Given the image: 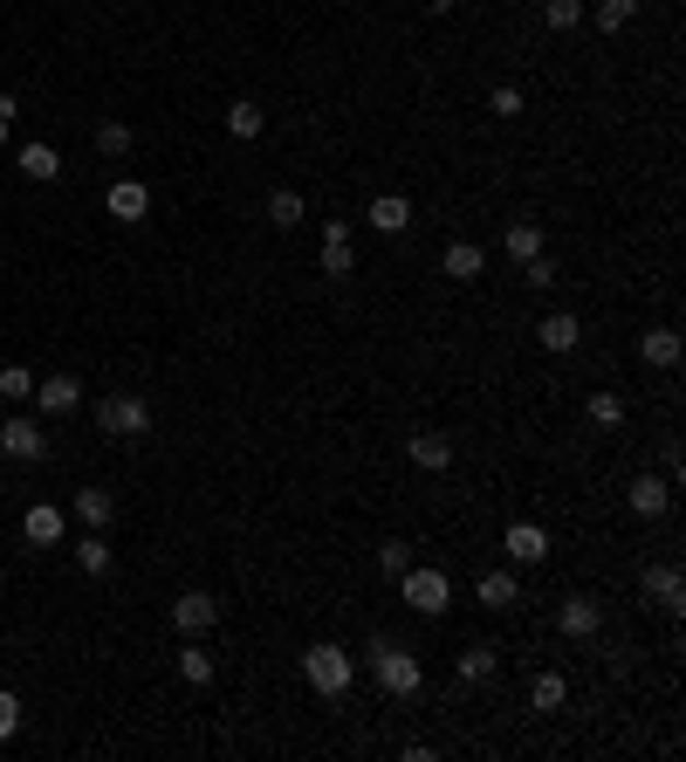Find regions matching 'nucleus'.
<instances>
[{
    "label": "nucleus",
    "instance_id": "1",
    "mask_svg": "<svg viewBox=\"0 0 686 762\" xmlns=\"http://www.w3.org/2000/svg\"><path fill=\"white\" fill-rule=\"evenodd\" d=\"M371 680L385 688L392 701H412L426 688V659L412 646H398V639H371Z\"/></svg>",
    "mask_w": 686,
    "mask_h": 762
},
{
    "label": "nucleus",
    "instance_id": "2",
    "mask_svg": "<svg viewBox=\"0 0 686 762\" xmlns=\"http://www.w3.org/2000/svg\"><path fill=\"white\" fill-rule=\"evenodd\" d=\"M302 680H310L323 701H344V694H350V680H358V659H350L337 639H316L310 653H302Z\"/></svg>",
    "mask_w": 686,
    "mask_h": 762
},
{
    "label": "nucleus",
    "instance_id": "3",
    "mask_svg": "<svg viewBox=\"0 0 686 762\" xmlns=\"http://www.w3.org/2000/svg\"><path fill=\"white\" fill-rule=\"evenodd\" d=\"M398 598L412 604L419 619H446L453 584H446V570H433V564H412V570H398Z\"/></svg>",
    "mask_w": 686,
    "mask_h": 762
},
{
    "label": "nucleus",
    "instance_id": "4",
    "mask_svg": "<svg viewBox=\"0 0 686 762\" xmlns=\"http://www.w3.org/2000/svg\"><path fill=\"white\" fill-rule=\"evenodd\" d=\"M96 426H104L111 440H144L151 434V405L138 392H111V399H96Z\"/></svg>",
    "mask_w": 686,
    "mask_h": 762
},
{
    "label": "nucleus",
    "instance_id": "5",
    "mask_svg": "<svg viewBox=\"0 0 686 762\" xmlns=\"http://www.w3.org/2000/svg\"><path fill=\"white\" fill-rule=\"evenodd\" d=\"M639 598L659 604L666 619H679V612H686V577H679V564H652V570L639 577Z\"/></svg>",
    "mask_w": 686,
    "mask_h": 762
},
{
    "label": "nucleus",
    "instance_id": "6",
    "mask_svg": "<svg viewBox=\"0 0 686 762\" xmlns=\"http://www.w3.org/2000/svg\"><path fill=\"white\" fill-rule=\"evenodd\" d=\"M0 453H8V461H48V440H42V419H28V413H14L8 426H0Z\"/></svg>",
    "mask_w": 686,
    "mask_h": 762
},
{
    "label": "nucleus",
    "instance_id": "7",
    "mask_svg": "<svg viewBox=\"0 0 686 762\" xmlns=\"http://www.w3.org/2000/svg\"><path fill=\"white\" fill-rule=\"evenodd\" d=\"M172 625H179L186 639H199V632L220 625V604H213L207 591H179V598H172Z\"/></svg>",
    "mask_w": 686,
    "mask_h": 762
},
{
    "label": "nucleus",
    "instance_id": "8",
    "mask_svg": "<svg viewBox=\"0 0 686 762\" xmlns=\"http://www.w3.org/2000/svg\"><path fill=\"white\" fill-rule=\"evenodd\" d=\"M501 550H508V564H543L549 556V529L543 522H508V536H501Z\"/></svg>",
    "mask_w": 686,
    "mask_h": 762
},
{
    "label": "nucleus",
    "instance_id": "9",
    "mask_svg": "<svg viewBox=\"0 0 686 762\" xmlns=\"http://www.w3.org/2000/svg\"><path fill=\"white\" fill-rule=\"evenodd\" d=\"M28 405H42V413L48 419H56V413H75V405H83V378H69V371H56V378H42V385H35V399Z\"/></svg>",
    "mask_w": 686,
    "mask_h": 762
},
{
    "label": "nucleus",
    "instance_id": "10",
    "mask_svg": "<svg viewBox=\"0 0 686 762\" xmlns=\"http://www.w3.org/2000/svg\"><path fill=\"white\" fill-rule=\"evenodd\" d=\"M625 508H631V516H646V522H659V516L673 508V481L639 474V481H631V495H625Z\"/></svg>",
    "mask_w": 686,
    "mask_h": 762
},
{
    "label": "nucleus",
    "instance_id": "11",
    "mask_svg": "<svg viewBox=\"0 0 686 762\" xmlns=\"http://www.w3.org/2000/svg\"><path fill=\"white\" fill-rule=\"evenodd\" d=\"M597 625H604V612L591 598H563L556 604V632H563V639H597Z\"/></svg>",
    "mask_w": 686,
    "mask_h": 762
},
{
    "label": "nucleus",
    "instance_id": "12",
    "mask_svg": "<svg viewBox=\"0 0 686 762\" xmlns=\"http://www.w3.org/2000/svg\"><path fill=\"white\" fill-rule=\"evenodd\" d=\"M62 529H69V516H62V508H56V501H35V508H28V516H21V536H28L35 550H48V543H62Z\"/></svg>",
    "mask_w": 686,
    "mask_h": 762
},
{
    "label": "nucleus",
    "instance_id": "13",
    "mask_svg": "<svg viewBox=\"0 0 686 762\" xmlns=\"http://www.w3.org/2000/svg\"><path fill=\"white\" fill-rule=\"evenodd\" d=\"M364 220H371V234H405V227H412V199L405 193H377Z\"/></svg>",
    "mask_w": 686,
    "mask_h": 762
},
{
    "label": "nucleus",
    "instance_id": "14",
    "mask_svg": "<svg viewBox=\"0 0 686 762\" xmlns=\"http://www.w3.org/2000/svg\"><path fill=\"white\" fill-rule=\"evenodd\" d=\"M536 344H543V350H556V358H563V350H577V344H583V323H577L570 310H549V316L536 323Z\"/></svg>",
    "mask_w": 686,
    "mask_h": 762
},
{
    "label": "nucleus",
    "instance_id": "15",
    "mask_svg": "<svg viewBox=\"0 0 686 762\" xmlns=\"http://www.w3.org/2000/svg\"><path fill=\"white\" fill-rule=\"evenodd\" d=\"M405 461L426 467V474H446V467H453V440H440V434H412V440H405Z\"/></svg>",
    "mask_w": 686,
    "mask_h": 762
},
{
    "label": "nucleus",
    "instance_id": "16",
    "mask_svg": "<svg viewBox=\"0 0 686 762\" xmlns=\"http://www.w3.org/2000/svg\"><path fill=\"white\" fill-rule=\"evenodd\" d=\"M104 207H111V220H144L151 213V186L144 180H117Z\"/></svg>",
    "mask_w": 686,
    "mask_h": 762
},
{
    "label": "nucleus",
    "instance_id": "17",
    "mask_svg": "<svg viewBox=\"0 0 686 762\" xmlns=\"http://www.w3.org/2000/svg\"><path fill=\"white\" fill-rule=\"evenodd\" d=\"M21 180H35V186H48V180H62V151L56 145H21Z\"/></svg>",
    "mask_w": 686,
    "mask_h": 762
},
{
    "label": "nucleus",
    "instance_id": "18",
    "mask_svg": "<svg viewBox=\"0 0 686 762\" xmlns=\"http://www.w3.org/2000/svg\"><path fill=\"white\" fill-rule=\"evenodd\" d=\"M440 268L453 275V282H480V275H488V254H480L474 241H453V247L440 254Z\"/></svg>",
    "mask_w": 686,
    "mask_h": 762
},
{
    "label": "nucleus",
    "instance_id": "19",
    "mask_svg": "<svg viewBox=\"0 0 686 762\" xmlns=\"http://www.w3.org/2000/svg\"><path fill=\"white\" fill-rule=\"evenodd\" d=\"M639 358L652 371H673L679 365V330H646V337H639Z\"/></svg>",
    "mask_w": 686,
    "mask_h": 762
},
{
    "label": "nucleus",
    "instance_id": "20",
    "mask_svg": "<svg viewBox=\"0 0 686 762\" xmlns=\"http://www.w3.org/2000/svg\"><path fill=\"white\" fill-rule=\"evenodd\" d=\"M302 220H310V199H302L295 186L268 193V227H282V234H289V227H302Z\"/></svg>",
    "mask_w": 686,
    "mask_h": 762
},
{
    "label": "nucleus",
    "instance_id": "21",
    "mask_svg": "<svg viewBox=\"0 0 686 762\" xmlns=\"http://www.w3.org/2000/svg\"><path fill=\"white\" fill-rule=\"evenodd\" d=\"M515 570H480V604H488V612H515Z\"/></svg>",
    "mask_w": 686,
    "mask_h": 762
},
{
    "label": "nucleus",
    "instance_id": "22",
    "mask_svg": "<svg viewBox=\"0 0 686 762\" xmlns=\"http://www.w3.org/2000/svg\"><path fill=\"white\" fill-rule=\"evenodd\" d=\"M501 247L515 254V262H536V254H543V220H508Z\"/></svg>",
    "mask_w": 686,
    "mask_h": 762
},
{
    "label": "nucleus",
    "instance_id": "23",
    "mask_svg": "<svg viewBox=\"0 0 686 762\" xmlns=\"http://www.w3.org/2000/svg\"><path fill=\"white\" fill-rule=\"evenodd\" d=\"M111 564H117V556L104 543V529H90V536L75 543V570H83V577H111Z\"/></svg>",
    "mask_w": 686,
    "mask_h": 762
},
{
    "label": "nucleus",
    "instance_id": "24",
    "mask_svg": "<svg viewBox=\"0 0 686 762\" xmlns=\"http://www.w3.org/2000/svg\"><path fill=\"white\" fill-rule=\"evenodd\" d=\"M563 701H570V680L563 673H536V680H528V707H536V715H556Z\"/></svg>",
    "mask_w": 686,
    "mask_h": 762
},
{
    "label": "nucleus",
    "instance_id": "25",
    "mask_svg": "<svg viewBox=\"0 0 686 762\" xmlns=\"http://www.w3.org/2000/svg\"><path fill=\"white\" fill-rule=\"evenodd\" d=\"M226 131H234L241 145H254V138H261V131H268V117H261V104H247V96H241V104H226Z\"/></svg>",
    "mask_w": 686,
    "mask_h": 762
},
{
    "label": "nucleus",
    "instance_id": "26",
    "mask_svg": "<svg viewBox=\"0 0 686 762\" xmlns=\"http://www.w3.org/2000/svg\"><path fill=\"white\" fill-rule=\"evenodd\" d=\"M111 516H117V495H111V488H83V495H75V522L104 529Z\"/></svg>",
    "mask_w": 686,
    "mask_h": 762
},
{
    "label": "nucleus",
    "instance_id": "27",
    "mask_svg": "<svg viewBox=\"0 0 686 762\" xmlns=\"http://www.w3.org/2000/svg\"><path fill=\"white\" fill-rule=\"evenodd\" d=\"M495 667H501L495 646H467L461 659H453V673H461V680H495Z\"/></svg>",
    "mask_w": 686,
    "mask_h": 762
},
{
    "label": "nucleus",
    "instance_id": "28",
    "mask_svg": "<svg viewBox=\"0 0 686 762\" xmlns=\"http://www.w3.org/2000/svg\"><path fill=\"white\" fill-rule=\"evenodd\" d=\"M35 385H42V378H35L28 365H8V371H0V399H8V405H28Z\"/></svg>",
    "mask_w": 686,
    "mask_h": 762
},
{
    "label": "nucleus",
    "instance_id": "29",
    "mask_svg": "<svg viewBox=\"0 0 686 762\" xmlns=\"http://www.w3.org/2000/svg\"><path fill=\"white\" fill-rule=\"evenodd\" d=\"M583 413H591V426L618 434V426H625V399H618V392H591V405H583Z\"/></svg>",
    "mask_w": 686,
    "mask_h": 762
},
{
    "label": "nucleus",
    "instance_id": "30",
    "mask_svg": "<svg viewBox=\"0 0 686 762\" xmlns=\"http://www.w3.org/2000/svg\"><path fill=\"white\" fill-rule=\"evenodd\" d=\"M583 14H591V8H583V0H543V21H549V28H556V35H570V28H583Z\"/></svg>",
    "mask_w": 686,
    "mask_h": 762
},
{
    "label": "nucleus",
    "instance_id": "31",
    "mask_svg": "<svg viewBox=\"0 0 686 762\" xmlns=\"http://www.w3.org/2000/svg\"><path fill=\"white\" fill-rule=\"evenodd\" d=\"M179 680H193V688H207V680H213V653L199 646V639L179 653Z\"/></svg>",
    "mask_w": 686,
    "mask_h": 762
},
{
    "label": "nucleus",
    "instance_id": "32",
    "mask_svg": "<svg viewBox=\"0 0 686 762\" xmlns=\"http://www.w3.org/2000/svg\"><path fill=\"white\" fill-rule=\"evenodd\" d=\"M96 151H104V159H124V151H131V124L104 117V124H96Z\"/></svg>",
    "mask_w": 686,
    "mask_h": 762
},
{
    "label": "nucleus",
    "instance_id": "33",
    "mask_svg": "<svg viewBox=\"0 0 686 762\" xmlns=\"http://www.w3.org/2000/svg\"><path fill=\"white\" fill-rule=\"evenodd\" d=\"M350 268H358V254H350V241H323V275H329V282H344Z\"/></svg>",
    "mask_w": 686,
    "mask_h": 762
},
{
    "label": "nucleus",
    "instance_id": "34",
    "mask_svg": "<svg viewBox=\"0 0 686 762\" xmlns=\"http://www.w3.org/2000/svg\"><path fill=\"white\" fill-rule=\"evenodd\" d=\"M522 275H528V289H536V296H549L556 282H563V268H556L549 254H536V262H522Z\"/></svg>",
    "mask_w": 686,
    "mask_h": 762
},
{
    "label": "nucleus",
    "instance_id": "35",
    "mask_svg": "<svg viewBox=\"0 0 686 762\" xmlns=\"http://www.w3.org/2000/svg\"><path fill=\"white\" fill-rule=\"evenodd\" d=\"M631 14H639V0H597V28H604V35H618Z\"/></svg>",
    "mask_w": 686,
    "mask_h": 762
},
{
    "label": "nucleus",
    "instance_id": "36",
    "mask_svg": "<svg viewBox=\"0 0 686 762\" xmlns=\"http://www.w3.org/2000/svg\"><path fill=\"white\" fill-rule=\"evenodd\" d=\"M377 564H385V577L412 570V543H385V550H377Z\"/></svg>",
    "mask_w": 686,
    "mask_h": 762
},
{
    "label": "nucleus",
    "instance_id": "37",
    "mask_svg": "<svg viewBox=\"0 0 686 762\" xmlns=\"http://www.w3.org/2000/svg\"><path fill=\"white\" fill-rule=\"evenodd\" d=\"M488 111H495V117H522V90H515V83H501V90L488 96Z\"/></svg>",
    "mask_w": 686,
    "mask_h": 762
},
{
    "label": "nucleus",
    "instance_id": "38",
    "mask_svg": "<svg viewBox=\"0 0 686 762\" xmlns=\"http://www.w3.org/2000/svg\"><path fill=\"white\" fill-rule=\"evenodd\" d=\"M14 728H21V701H14V694H0V742H8Z\"/></svg>",
    "mask_w": 686,
    "mask_h": 762
},
{
    "label": "nucleus",
    "instance_id": "39",
    "mask_svg": "<svg viewBox=\"0 0 686 762\" xmlns=\"http://www.w3.org/2000/svg\"><path fill=\"white\" fill-rule=\"evenodd\" d=\"M453 8H461V0H426V14H453Z\"/></svg>",
    "mask_w": 686,
    "mask_h": 762
},
{
    "label": "nucleus",
    "instance_id": "40",
    "mask_svg": "<svg viewBox=\"0 0 686 762\" xmlns=\"http://www.w3.org/2000/svg\"><path fill=\"white\" fill-rule=\"evenodd\" d=\"M0 591H8V564H0Z\"/></svg>",
    "mask_w": 686,
    "mask_h": 762
},
{
    "label": "nucleus",
    "instance_id": "41",
    "mask_svg": "<svg viewBox=\"0 0 686 762\" xmlns=\"http://www.w3.org/2000/svg\"><path fill=\"white\" fill-rule=\"evenodd\" d=\"M0 145H8V117H0Z\"/></svg>",
    "mask_w": 686,
    "mask_h": 762
}]
</instances>
